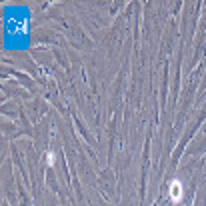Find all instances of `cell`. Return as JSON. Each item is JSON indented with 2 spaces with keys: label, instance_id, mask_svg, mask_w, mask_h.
Listing matches in <instances>:
<instances>
[{
  "label": "cell",
  "instance_id": "obj_1",
  "mask_svg": "<svg viewBox=\"0 0 206 206\" xmlns=\"http://www.w3.org/2000/svg\"><path fill=\"white\" fill-rule=\"evenodd\" d=\"M176 194H178V184L172 186V198H174V200H176Z\"/></svg>",
  "mask_w": 206,
  "mask_h": 206
}]
</instances>
